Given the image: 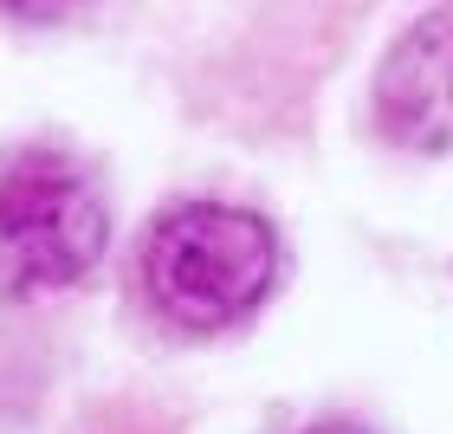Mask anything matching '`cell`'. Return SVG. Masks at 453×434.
<instances>
[{"label": "cell", "instance_id": "cell-5", "mask_svg": "<svg viewBox=\"0 0 453 434\" xmlns=\"http://www.w3.org/2000/svg\"><path fill=\"white\" fill-rule=\"evenodd\" d=\"M311 434H369V428H357V422H324V428H311Z\"/></svg>", "mask_w": 453, "mask_h": 434}, {"label": "cell", "instance_id": "cell-2", "mask_svg": "<svg viewBox=\"0 0 453 434\" xmlns=\"http://www.w3.org/2000/svg\"><path fill=\"white\" fill-rule=\"evenodd\" d=\"M104 195L78 162L27 150L0 169V298L65 292L104 260Z\"/></svg>", "mask_w": 453, "mask_h": 434}, {"label": "cell", "instance_id": "cell-4", "mask_svg": "<svg viewBox=\"0 0 453 434\" xmlns=\"http://www.w3.org/2000/svg\"><path fill=\"white\" fill-rule=\"evenodd\" d=\"M7 13H19V19H65V13H78L85 0H0Z\"/></svg>", "mask_w": 453, "mask_h": 434}, {"label": "cell", "instance_id": "cell-1", "mask_svg": "<svg viewBox=\"0 0 453 434\" xmlns=\"http://www.w3.org/2000/svg\"><path fill=\"white\" fill-rule=\"evenodd\" d=\"M142 279H150V298L188 330L240 324L279 285V234L253 208L188 201L150 227Z\"/></svg>", "mask_w": 453, "mask_h": 434}, {"label": "cell", "instance_id": "cell-3", "mask_svg": "<svg viewBox=\"0 0 453 434\" xmlns=\"http://www.w3.org/2000/svg\"><path fill=\"white\" fill-rule=\"evenodd\" d=\"M376 123L402 150H453V13L408 27L376 72Z\"/></svg>", "mask_w": 453, "mask_h": 434}]
</instances>
